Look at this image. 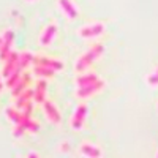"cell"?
Wrapping results in <instances>:
<instances>
[{
  "mask_svg": "<svg viewBox=\"0 0 158 158\" xmlns=\"http://www.w3.org/2000/svg\"><path fill=\"white\" fill-rule=\"evenodd\" d=\"M104 51V46L103 44H94L90 49H87L84 54H81L77 57L76 63H74V71L76 73H82L84 70H87L92 63H94Z\"/></svg>",
  "mask_w": 158,
  "mask_h": 158,
  "instance_id": "6da1fadb",
  "label": "cell"
},
{
  "mask_svg": "<svg viewBox=\"0 0 158 158\" xmlns=\"http://www.w3.org/2000/svg\"><path fill=\"white\" fill-rule=\"evenodd\" d=\"M33 63H35V67H44V68L54 70V71H59L65 67L62 60L54 59V57H48V56H35Z\"/></svg>",
  "mask_w": 158,
  "mask_h": 158,
  "instance_id": "7a4b0ae2",
  "label": "cell"
},
{
  "mask_svg": "<svg viewBox=\"0 0 158 158\" xmlns=\"http://www.w3.org/2000/svg\"><path fill=\"white\" fill-rule=\"evenodd\" d=\"M104 32V24L103 22H92V24H85L81 29L77 30V35L81 38H95L98 35H101Z\"/></svg>",
  "mask_w": 158,
  "mask_h": 158,
  "instance_id": "3957f363",
  "label": "cell"
},
{
  "mask_svg": "<svg viewBox=\"0 0 158 158\" xmlns=\"http://www.w3.org/2000/svg\"><path fill=\"white\" fill-rule=\"evenodd\" d=\"M103 87H104V81H103V79H98L97 82L90 84V85L79 87V89L76 90V97H77V98H81V100L89 98V97H94L95 94H98V92L103 90Z\"/></svg>",
  "mask_w": 158,
  "mask_h": 158,
  "instance_id": "277c9868",
  "label": "cell"
},
{
  "mask_svg": "<svg viewBox=\"0 0 158 158\" xmlns=\"http://www.w3.org/2000/svg\"><path fill=\"white\" fill-rule=\"evenodd\" d=\"M15 41V32L13 30H5V33L2 35V44H0V59L6 60V57L11 54V46Z\"/></svg>",
  "mask_w": 158,
  "mask_h": 158,
  "instance_id": "5b68a950",
  "label": "cell"
},
{
  "mask_svg": "<svg viewBox=\"0 0 158 158\" xmlns=\"http://www.w3.org/2000/svg\"><path fill=\"white\" fill-rule=\"evenodd\" d=\"M85 117H87V106L82 103L79 104V106L76 108L74 114L71 115V120H70V125L73 130H81L84 122H85Z\"/></svg>",
  "mask_w": 158,
  "mask_h": 158,
  "instance_id": "8992f818",
  "label": "cell"
},
{
  "mask_svg": "<svg viewBox=\"0 0 158 158\" xmlns=\"http://www.w3.org/2000/svg\"><path fill=\"white\" fill-rule=\"evenodd\" d=\"M19 54L21 52H16V51H13L11 54L6 57L5 60V65H3V70H2V76L3 77H10L13 71H16L18 70V63H19Z\"/></svg>",
  "mask_w": 158,
  "mask_h": 158,
  "instance_id": "52a82bcc",
  "label": "cell"
},
{
  "mask_svg": "<svg viewBox=\"0 0 158 158\" xmlns=\"http://www.w3.org/2000/svg\"><path fill=\"white\" fill-rule=\"evenodd\" d=\"M43 111H44V114H46V118L51 122V123H60V120H62V117H60V112H59V109H57V106L54 103H52L51 100H46L44 103H43Z\"/></svg>",
  "mask_w": 158,
  "mask_h": 158,
  "instance_id": "ba28073f",
  "label": "cell"
},
{
  "mask_svg": "<svg viewBox=\"0 0 158 158\" xmlns=\"http://www.w3.org/2000/svg\"><path fill=\"white\" fill-rule=\"evenodd\" d=\"M57 3H59L60 10L63 11V15L68 19H76L79 16V10L73 3V0H57Z\"/></svg>",
  "mask_w": 158,
  "mask_h": 158,
  "instance_id": "9c48e42d",
  "label": "cell"
},
{
  "mask_svg": "<svg viewBox=\"0 0 158 158\" xmlns=\"http://www.w3.org/2000/svg\"><path fill=\"white\" fill-rule=\"evenodd\" d=\"M56 33H57V24L56 22H51L49 25H46V29L41 32V35H40V43H41L43 46L51 44V41L54 40Z\"/></svg>",
  "mask_w": 158,
  "mask_h": 158,
  "instance_id": "30bf717a",
  "label": "cell"
},
{
  "mask_svg": "<svg viewBox=\"0 0 158 158\" xmlns=\"http://www.w3.org/2000/svg\"><path fill=\"white\" fill-rule=\"evenodd\" d=\"M79 152L81 155H84L85 158H101L103 152L100 147L94 146V144H89V142H84L81 147H79Z\"/></svg>",
  "mask_w": 158,
  "mask_h": 158,
  "instance_id": "8fae6325",
  "label": "cell"
},
{
  "mask_svg": "<svg viewBox=\"0 0 158 158\" xmlns=\"http://www.w3.org/2000/svg\"><path fill=\"white\" fill-rule=\"evenodd\" d=\"M30 82H32V77H30V74H22V77H21V81L15 85V89H13V97H19L21 94H24L25 90L29 89V85H30Z\"/></svg>",
  "mask_w": 158,
  "mask_h": 158,
  "instance_id": "7c38bea8",
  "label": "cell"
},
{
  "mask_svg": "<svg viewBox=\"0 0 158 158\" xmlns=\"http://www.w3.org/2000/svg\"><path fill=\"white\" fill-rule=\"evenodd\" d=\"M46 87H48L46 85V81H38L36 82V87L33 90V98L40 104H43L46 101Z\"/></svg>",
  "mask_w": 158,
  "mask_h": 158,
  "instance_id": "4fadbf2b",
  "label": "cell"
},
{
  "mask_svg": "<svg viewBox=\"0 0 158 158\" xmlns=\"http://www.w3.org/2000/svg\"><path fill=\"white\" fill-rule=\"evenodd\" d=\"M98 81V76L95 73H87V74H81L76 77V85L77 87H85V85H90Z\"/></svg>",
  "mask_w": 158,
  "mask_h": 158,
  "instance_id": "5bb4252c",
  "label": "cell"
},
{
  "mask_svg": "<svg viewBox=\"0 0 158 158\" xmlns=\"http://www.w3.org/2000/svg\"><path fill=\"white\" fill-rule=\"evenodd\" d=\"M32 98H33V90H32V89H27L24 94H21V95L16 98V100H18V101H16V106H18V108H22V109L27 108L29 104H30V100H32Z\"/></svg>",
  "mask_w": 158,
  "mask_h": 158,
  "instance_id": "9a60e30c",
  "label": "cell"
},
{
  "mask_svg": "<svg viewBox=\"0 0 158 158\" xmlns=\"http://www.w3.org/2000/svg\"><path fill=\"white\" fill-rule=\"evenodd\" d=\"M33 54L29 51H25V52H21L19 54V63H18V70H24V68H27L30 63H33Z\"/></svg>",
  "mask_w": 158,
  "mask_h": 158,
  "instance_id": "2e32d148",
  "label": "cell"
},
{
  "mask_svg": "<svg viewBox=\"0 0 158 158\" xmlns=\"http://www.w3.org/2000/svg\"><path fill=\"white\" fill-rule=\"evenodd\" d=\"M5 114H6V118H8V120L13 122L15 125H18V123L22 120V112H19V111L15 109V108H6Z\"/></svg>",
  "mask_w": 158,
  "mask_h": 158,
  "instance_id": "e0dca14e",
  "label": "cell"
},
{
  "mask_svg": "<svg viewBox=\"0 0 158 158\" xmlns=\"http://www.w3.org/2000/svg\"><path fill=\"white\" fill-rule=\"evenodd\" d=\"M21 77H22V71H21V70H16V71H13V73H11V76H10V77L6 79L5 85H6L8 89H11V90H13V89H15V85H16V84H18V82L21 81Z\"/></svg>",
  "mask_w": 158,
  "mask_h": 158,
  "instance_id": "ac0fdd59",
  "label": "cell"
},
{
  "mask_svg": "<svg viewBox=\"0 0 158 158\" xmlns=\"http://www.w3.org/2000/svg\"><path fill=\"white\" fill-rule=\"evenodd\" d=\"M54 70H49V68H44V67H35L33 68V74L40 76V77H52L54 76Z\"/></svg>",
  "mask_w": 158,
  "mask_h": 158,
  "instance_id": "d6986e66",
  "label": "cell"
},
{
  "mask_svg": "<svg viewBox=\"0 0 158 158\" xmlns=\"http://www.w3.org/2000/svg\"><path fill=\"white\" fill-rule=\"evenodd\" d=\"M147 84L152 85V87H153V85H158V67L147 76Z\"/></svg>",
  "mask_w": 158,
  "mask_h": 158,
  "instance_id": "ffe728a7",
  "label": "cell"
},
{
  "mask_svg": "<svg viewBox=\"0 0 158 158\" xmlns=\"http://www.w3.org/2000/svg\"><path fill=\"white\" fill-rule=\"evenodd\" d=\"M60 150H62V152H68V150H70V144H68L67 141L62 142V144H60Z\"/></svg>",
  "mask_w": 158,
  "mask_h": 158,
  "instance_id": "44dd1931",
  "label": "cell"
},
{
  "mask_svg": "<svg viewBox=\"0 0 158 158\" xmlns=\"http://www.w3.org/2000/svg\"><path fill=\"white\" fill-rule=\"evenodd\" d=\"M25 158H40V155L36 152H29V155L25 156Z\"/></svg>",
  "mask_w": 158,
  "mask_h": 158,
  "instance_id": "7402d4cb",
  "label": "cell"
},
{
  "mask_svg": "<svg viewBox=\"0 0 158 158\" xmlns=\"http://www.w3.org/2000/svg\"><path fill=\"white\" fill-rule=\"evenodd\" d=\"M2 89H3V84H2V82H0V92H2Z\"/></svg>",
  "mask_w": 158,
  "mask_h": 158,
  "instance_id": "603a6c76",
  "label": "cell"
},
{
  "mask_svg": "<svg viewBox=\"0 0 158 158\" xmlns=\"http://www.w3.org/2000/svg\"><path fill=\"white\" fill-rule=\"evenodd\" d=\"M0 44H2V36H0Z\"/></svg>",
  "mask_w": 158,
  "mask_h": 158,
  "instance_id": "cb8c5ba5",
  "label": "cell"
},
{
  "mask_svg": "<svg viewBox=\"0 0 158 158\" xmlns=\"http://www.w3.org/2000/svg\"><path fill=\"white\" fill-rule=\"evenodd\" d=\"M27 2H32V0H27Z\"/></svg>",
  "mask_w": 158,
  "mask_h": 158,
  "instance_id": "d4e9b609",
  "label": "cell"
},
{
  "mask_svg": "<svg viewBox=\"0 0 158 158\" xmlns=\"http://www.w3.org/2000/svg\"><path fill=\"white\" fill-rule=\"evenodd\" d=\"M156 158H158V153H156Z\"/></svg>",
  "mask_w": 158,
  "mask_h": 158,
  "instance_id": "484cf974",
  "label": "cell"
}]
</instances>
